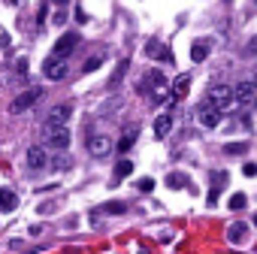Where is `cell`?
<instances>
[{"instance_id": "obj_1", "label": "cell", "mask_w": 257, "mask_h": 254, "mask_svg": "<svg viewBox=\"0 0 257 254\" xmlns=\"http://www.w3.org/2000/svg\"><path fill=\"white\" fill-rule=\"evenodd\" d=\"M43 146L64 152V149L70 146V131H67V124H46V127H43Z\"/></svg>"}, {"instance_id": "obj_2", "label": "cell", "mask_w": 257, "mask_h": 254, "mask_svg": "<svg viewBox=\"0 0 257 254\" xmlns=\"http://www.w3.org/2000/svg\"><path fill=\"white\" fill-rule=\"evenodd\" d=\"M40 97H43V88H28V91H22V94L10 103V112H13V115H22V112L31 109Z\"/></svg>"}, {"instance_id": "obj_3", "label": "cell", "mask_w": 257, "mask_h": 254, "mask_svg": "<svg viewBox=\"0 0 257 254\" xmlns=\"http://www.w3.org/2000/svg\"><path fill=\"white\" fill-rule=\"evenodd\" d=\"M43 76L52 79V82H61L67 76V58H58V55H49L46 64H43Z\"/></svg>"}, {"instance_id": "obj_4", "label": "cell", "mask_w": 257, "mask_h": 254, "mask_svg": "<svg viewBox=\"0 0 257 254\" xmlns=\"http://www.w3.org/2000/svg\"><path fill=\"white\" fill-rule=\"evenodd\" d=\"M197 118H200V124H203V127H218V121H221V109L206 97V100L197 106Z\"/></svg>"}, {"instance_id": "obj_5", "label": "cell", "mask_w": 257, "mask_h": 254, "mask_svg": "<svg viewBox=\"0 0 257 254\" xmlns=\"http://www.w3.org/2000/svg\"><path fill=\"white\" fill-rule=\"evenodd\" d=\"M233 100L242 103V106H251L257 100V82L254 79H242L236 88H233Z\"/></svg>"}, {"instance_id": "obj_6", "label": "cell", "mask_w": 257, "mask_h": 254, "mask_svg": "<svg viewBox=\"0 0 257 254\" xmlns=\"http://www.w3.org/2000/svg\"><path fill=\"white\" fill-rule=\"evenodd\" d=\"M82 40H79V34L76 31H67L58 43H55V49H52V55H58V58H70L73 52H76V46H79Z\"/></svg>"}, {"instance_id": "obj_7", "label": "cell", "mask_w": 257, "mask_h": 254, "mask_svg": "<svg viewBox=\"0 0 257 254\" xmlns=\"http://www.w3.org/2000/svg\"><path fill=\"white\" fill-rule=\"evenodd\" d=\"M137 140H140V124H127L124 131H121V140H118V146H115V149H118L121 155H127V152L137 146Z\"/></svg>"}, {"instance_id": "obj_8", "label": "cell", "mask_w": 257, "mask_h": 254, "mask_svg": "<svg viewBox=\"0 0 257 254\" xmlns=\"http://www.w3.org/2000/svg\"><path fill=\"white\" fill-rule=\"evenodd\" d=\"M25 161H28V167H31L34 173H40V170L49 164V152H46V146H31Z\"/></svg>"}, {"instance_id": "obj_9", "label": "cell", "mask_w": 257, "mask_h": 254, "mask_svg": "<svg viewBox=\"0 0 257 254\" xmlns=\"http://www.w3.org/2000/svg\"><path fill=\"white\" fill-rule=\"evenodd\" d=\"M209 100H212L218 109H224V106H230V100H233V88H230V85H212V88H209Z\"/></svg>"}, {"instance_id": "obj_10", "label": "cell", "mask_w": 257, "mask_h": 254, "mask_svg": "<svg viewBox=\"0 0 257 254\" xmlns=\"http://www.w3.org/2000/svg\"><path fill=\"white\" fill-rule=\"evenodd\" d=\"M112 152V140L109 137H91L88 140V155L91 158H106Z\"/></svg>"}, {"instance_id": "obj_11", "label": "cell", "mask_w": 257, "mask_h": 254, "mask_svg": "<svg viewBox=\"0 0 257 254\" xmlns=\"http://www.w3.org/2000/svg\"><path fill=\"white\" fill-rule=\"evenodd\" d=\"M227 242L230 245H245L248 242V224L245 221H233L227 227Z\"/></svg>"}, {"instance_id": "obj_12", "label": "cell", "mask_w": 257, "mask_h": 254, "mask_svg": "<svg viewBox=\"0 0 257 254\" xmlns=\"http://www.w3.org/2000/svg\"><path fill=\"white\" fill-rule=\"evenodd\" d=\"M146 58H155V61H167V64H173V61H176V58H173V52H170L164 43H155V40L146 46Z\"/></svg>"}, {"instance_id": "obj_13", "label": "cell", "mask_w": 257, "mask_h": 254, "mask_svg": "<svg viewBox=\"0 0 257 254\" xmlns=\"http://www.w3.org/2000/svg\"><path fill=\"white\" fill-rule=\"evenodd\" d=\"M173 121H176V118H173V109H170L167 115H158V121H155V137H158V140H167V137H170Z\"/></svg>"}, {"instance_id": "obj_14", "label": "cell", "mask_w": 257, "mask_h": 254, "mask_svg": "<svg viewBox=\"0 0 257 254\" xmlns=\"http://www.w3.org/2000/svg\"><path fill=\"white\" fill-rule=\"evenodd\" d=\"M70 115H73V103H61V106H55V109L49 112V121H46V124H67Z\"/></svg>"}, {"instance_id": "obj_15", "label": "cell", "mask_w": 257, "mask_h": 254, "mask_svg": "<svg viewBox=\"0 0 257 254\" xmlns=\"http://www.w3.org/2000/svg\"><path fill=\"white\" fill-rule=\"evenodd\" d=\"M19 206V197H16V191H10V188H0V212H13Z\"/></svg>"}, {"instance_id": "obj_16", "label": "cell", "mask_w": 257, "mask_h": 254, "mask_svg": "<svg viewBox=\"0 0 257 254\" xmlns=\"http://www.w3.org/2000/svg\"><path fill=\"white\" fill-rule=\"evenodd\" d=\"M206 58H209V40H197V43L191 46V61L200 64V61H206Z\"/></svg>"}, {"instance_id": "obj_17", "label": "cell", "mask_w": 257, "mask_h": 254, "mask_svg": "<svg viewBox=\"0 0 257 254\" xmlns=\"http://www.w3.org/2000/svg\"><path fill=\"white\" fill-rule=\"evenodd\" d=\"M188 88H191V76H188V73H182V76L173 79V94H176V97H185Z\"/></svg>"}, {"instance_id": "obj_18", "label": "cell", "mask_w": 257, "mask_h": 254, "mask_svg": "<svg viewBox=\"0 0 257 254\" xmlns=\"http://www.w3.org/2000/svg\"><path fill=\"white\" fill-rule=\"evenodd\" d=\"M131 173H134V161H127V158L121 155V161L115 164V182H118V179H127Z\"/></svg>"}, {"instance_id": "obj_19", "label": "cell", "mask_w": 257, "mask_h": 254, "mask_svg": "<svg viewBox=\"0 0 257 254\" xmlns=\"http://www.w3.org/2000/svg\"><path fill=\"white\" fill-rule=\"evenodd\" d=\"M100 212H109V215H124V212H127V203H124V200H109V203H103V206H100Z\"/></svg>"}, {"instance_id": "obj_20", "label": "cell", "mask_w": 257, "mask_h": 254, "mask_svg": "<svg viewBox=\"0 0 257 254\" xmlns=\"http://www.w3.org/2000/svg\"><path fill=\"white\" fill-rule=\"evenodd\" d=\"M167 185H170V188H188L191 179H188L185 173H170V176H167Z\"/></svg>"}, {"instance_id": "obj_21", "label": "cell", "mask_w": 257, "mask_h": 254, "mask_svg": "<svg viewBox=\"0 0 257 254\" xmlns=\"http://www.w3.org/2000/svg\"><path fill=\"white\" fill-rule=\"evenodd\" d=\"M248 152V143L242 140V143H227L224 146V155H230V158H236V155H245Z\"/></svg>"}, {"instance_id": "obj_22", "label": "cell", "mask_w": 257, "mask_h": 254, "mask_svg": "<svg viewBox=\"0 0 257 254\" xmlns=\"http://www.w3.org/2000/svg\"><path fill=\"white\" fill-rule=\"evenodd\" d=\"M127 67H131V61H127V58H124V61H121V64L115 67V73H112V79H109V88H115V85L121 82V76L127 73Z\"/></svg>"}, {"instance_id": "obj_23", "label": "cell", "mask_w": 257, "mask_h": 254, "mask_svg": "<svg viewBox=\"0 0 257 254\" xmlns=\"http://www.w3.org/2000/svg\"><path fill=\"white\" fill-rule=\"evenodd\" d=\"M118 106H121V97H112L109 103H103V106H100V115H103V118H109V115H112Z\"/></svg>"}, {"instance_id": "obj_24", "label": "cell", "mask_w": 257, "mask_h": 254, "mask_svg": "<svg viewBox=\"0 0 257 254\" xmlns=\"http://www.w3.org/2000/svg\"><path fill=\"white\" fill-rule=\"evenodd\" d=\"M100 64H103V55H94V58H88V61H85V67H82V73H94V70H97Z\"/></svg>"}, {"instance_id": "obj_25", "label": "cell", "mask_w": 257, "mask_h": 254, "mask_svg": "<svg viewBox=\"0 0 257 254\" xmlns=\"http://www.w3.org/2000/svg\"><path fill=\"white\" fill-rule=\"evenodd\" d=\"M245 203H248V200H245V194H233V197H230V203H227V206H230V209H233V212H239V209H245Z\"/></svg>"}, {"instance_id": "obj_26", "label": "cell", "mask_w": 257, "mask_h": 254, "mask_svg": "<svg viewBox=\"0 0 257 254\" xmlns=\"http://www.w3.org/2000/svg\"><path fill=\"white\" fill-rule=\"evenodd\" d=\"M137 191L152 194V191H155V179H140V182H137Z\"/></svg>"}, {"instance_id": "obj_27", "label": "cell", "mask_w": 257, "mask_h": 254, "mask_svg": "<svg viewBox=\"0 0 257 254\" xmlns=\"http://www.w3.org/2000/svg\"><path fill=\"white\" fill-rule=\"evenodd\" d=\"M0 49H7V52L13 49V37H10V34L4 31V28H0Z\"/></svg>"}, {"instance_id": "obj_28", "label": "cell", "mask_w": 257, "mask_h": 254, "mask_svg": "<svg viewBox=\"0 0 257 254\" xmlns=\"http://www.w3.org/2000/svg\"><path fill=\"white\" fill-rule=\"evenodd\" d=\"M16 73H19V76H25V73H28V55L16 58Z\"/></svg>"}, {"instance_id": "obj_29", "label": "cell", "mask_w": 257, "mask_h": 254, "mask_svg": "<svg viewBox=\"0 0 257 254\" xmlns=\"http://www.w3.org/2000/svg\"><path fill=\"white\" fill-rule=\"evenodd\" d=\"M52 22H55V25H67V13H64V7L55 13V19H52Z\"/></svg>"}, {"instance_id": "obj_30", "label": "cell", "mask_w": 257, "mask_h": 254, "mask_svg": "<svg viewBox=\"0 0 257 254\" xmlns=\"http://www.w3.org/2000/svg\"><path fill=\"white\" fill-rule=\"evenodd\" d=\"M212 182H215V185H218V182L224 185V182H227V173H212Z\"/></svg>"}, {"instance_id": "obj_31", "label": "cell", "mask_w": 257, "mask_h": 254, "mask_svg": "<svg viewBox=\"0 0 257 254\" xmlns=\"http://www.w3.org/2000/svg\"><path fill=\"white\" fill-rule=\"evenodd\" d=\"M242 173H245V176H257V167H254V164H245Z\"/></svg>"}, {"instance_id": "obj_32", "label": "cell", "mask_w": 257, "mask_h": 254, "mask_svg": "<svg viewBox=\"0 0 257 254\" xmlns=\"http://www.w3.org/2000/svg\"><path fill=\"white\" fill-rule=\"evenodd\" d=\"M55 167H58V170H67V167H70V161H67V158H58V161H55Z\"/></svg>"}, {"instance_id": "obj_33", "label": "cell", "mask_w": 257, "mask_h": 254, "mask_svg": "<svg viewBox=\"0 0 257 254\" xmlns=\"http://www.w3.org/2000/svg\"><path fill=\"white\" fill-rule=\"evenodd\" d=\"M215 203H218V188L209 191V206H215Z\"/></svg>"}, {"instance_id": "obj_34", "label": "cell", "mask_w": 257, "mask_h": 254, "mask_svg": "<svg viewBox=\"0 0 257 254\" xmlns=\"http://www.w3.org/2000/svg\"><path fill=\"white\" fill-rule=\"evenodd\" d=\"M52 4H55V7H67V4H70V0H52Z\"/></svg>"}, {"instance_id": "obj_35", "label": "cell", "mask_w": 257, "mask_h": 254, "mask_svg": "<svg viewBox=\"0 0 257 254\" xmlns=\"http://www.w3.org/2000/svg\"><path fill=\"white\" fill-rule=\"evenodd\" d=\"M4 4H10V7H19V4H22V0H4Z\"/></svg>"}, {"instance_id": "obj_36", "label": "cell", "mask_w": 257, "mask_h": 254, "mask_svg": "<svg viewBox=\"0 0 257 254\" xmlns=\"http://www.w3.org/2000/svg\"><path fill=\"white\" fill-rule=\"evenodd\" d=\"M224 4H227V7H230V4H233V0H224Z\"/></svg>"}, {"instance_id": "obj_37", "label": "cell", "mask_w": 257, "mask_h": 254, "mask_svg": "<svg viewBox=\"0 0 257 254\" xmlns=\"http://www.w3.org/2000/svg\"><path fill=\"white\" fill-rule=\"evenodd\" d=\"M254 227H257V215H254Z\"/></svg>"}, {"instance_id": "obj_38", "label": "cell", "mask_w": 257, "mask_h": 254, "mask_svg": "<svg viewBox=\"0 0 257 254\" xmlns=\"http://www.w3.org/2000/svg\"><path fill=\"white\" fill-rule=\"evenodd\" d=\"M254 4H257V0H254Z\"/></svg>"}, {"instance_id": "obj_39", "label": "cell", "mask_w": 257, "mask_h": 254, "mask_svg": "<svg viewBox=\"0 0 257 254\" xmlns=\"http://www.w3.org/2000/svg\"><path fill=\"white\" fill-rule=\"evenodd\" d=\"M254 103H257V100H254Z\"/></svg>"}, {"instance_id": "obj_40", "label": "cell", "mask_w": 257, "mask_h": 254, "mask_svg": "<svg viewBox=\"0 0 257 254\" xmlns=\"http://www.w3.org/2000/svg\"><path fill=\"white\" fill-rule=\"evenodd\" d=\"M254 82H257V79H254Z\"/></svg>"}]
</instances>
